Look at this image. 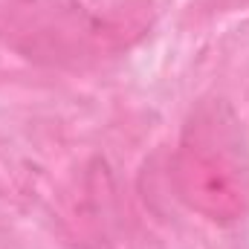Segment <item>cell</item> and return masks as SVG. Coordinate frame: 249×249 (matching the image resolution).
<instances>
[{
	"label": "cell",
	"mask_w": 249,
	"mask_h": 249,
	"mask_svg": "<svg viewBox=\"0 0 249 249\" xmlns=\"http://www.w3.org/2000/svg\"><path fill=\"white\" fill-rule=\"evenodd\" d=\"M0 32L23 58L50 67H78L116 47L119 29L93 18L75 0H12Z\"/></svg>",
	"instance_id": "7a4b0ae2"
},
{
	"label": "cell",
	"mask_w": 249,
	"mask_h": 249,
	"mask_svg": "<svg viewBox=\"0 0 249 249\" xmlns=\"http://www.w3.org/2000/svg\"><path fill=\"white\" fill-rule=\"evenodd\" d=\"M171 177L180 200L206 220L235 223L249 214V148L223 102H206L191 113Z\"/></svg>",
	"instance_id": "6da1fadb"
}]
</instances>
